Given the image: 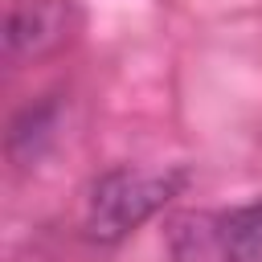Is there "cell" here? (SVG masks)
I'll return each instance as SVG.
<instances>
[{"label":"cell","instance_id":"7a4b0ae2","mask_svg":"<svg viewBox=\"0 0 262 262\" xmlns=\"http://www.w3.org/2000/svg\"><path fill=\"white\" fill-rule=\"evenodd\" d=\"M78 12L70 0H16L4 16V49L20 61L45 57L70 41Z\"/></svg>","mask_w":262,"mask_h":262},{"label":"cell","instance_id":"6da1fadb","mask_svg":"<svg viewBox=\"0 0 262 262\" xmlns=\"http://www.w3.org/2000/svg\"><path fill=\"white\" fill-rule=\"evenodd\" d=\"M188 172H143V168H111L90 184L86 201V233L94 242H119L131 229H139L147 217H156L180 188Z\"/></svg>","mask_w":262,"mask_h":262},{"label":"cell","instance_id":"3957f363","mask_svg":"<svg viewBox=\"0 0 262 262\" xmlns=\"http://www.w3.org/2000/svg\"><path fill=\"white\" fill-rule=\"evenodd\" d=\"M217 250L225 262H262V201L233 209L217 225Z\"/></svg>","mask_w":262,"mask_h":262}]
</instances>
